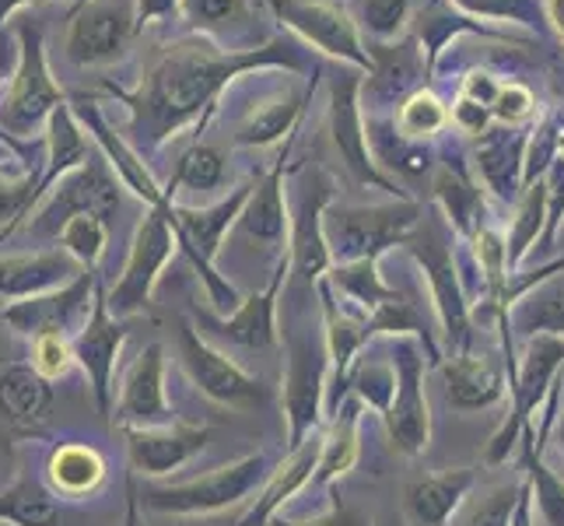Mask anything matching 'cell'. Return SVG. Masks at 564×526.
<instances>
[{"label": "cell", "mask_w": 564, "mask_h": 526, "mask_svg": "<svg viewBox=\"0 0 564 526\" xmlns=\"http://www.w3.org/2000/svg\"><path fill=\"white\" fill-rule=\"evenodd\" d=\"M88 4V0H74V4H70V11H77V8H85Z\"/></svg>", "instance_id": "cell-61"}, {"label": "cell", "mask_w": 564, "mask_h": 526, "mask_svg": "<svg viewBox=\"0 0 564 526\" xmlns=\"http://www.w3.org/2000/svg\"><path fill=\"white\" fill-rule=\"evenodd\" d=\"M225 154L204 141H193L183 154L172 175L165 180V197L176 201V193L197 190V193H214L225 186Z\"/></svg>", "instance_id": "cell-41"}, {"label": "cell", "mask_w": 564, "mask_h": 526, "mask_svg": "<svg viewBox=\"0 0 564 526\" xmlns=\"http://www.w3.org/2000/svg\"><path fill=\"white\" fill-rule=\"evenodd\" d=\"M109 421L120 432H151V428L176 425L180 415L169 400L165 389V344L151 341L138 351V358L120 379V394H116Z\"/></svg>", "instance_id": "cell-16"}, {"label": "cell", "mask_w": 564, "mask_h": 526, "mask_svg": "<svg viewBox=\"0 0 564 526\" xmlns=\"http://www.w3.org/2000/svg\"><path fill=\"white\" fill-rule=\"evenodd\" d=\"M0 523L8 526H61V505L50 484L18 474L14 484L0 492Z\"/></svg>", "instance_id": "cell-39"}, {"label": "cell", "mask_w": 564, "mask_h": 526, "mask_svg": "<svg viewBox=\"0 0 564 526\" xmlns=\"http://www.w3.org/2000/svg\"><path fill=\"white\" fill-rule=\"evenodd\" d=\"M435 207L453 225L459 243H470L488 218V201H484L480 183H474L470 172L453 162H445L435 175Z\"/></svg>", "instance_id": "cell-34"}, {"label": "cell", "mask_w": 564, "mask_h": 526, "mask_svg": "<svg viewBox=\"0 0 564 526\" xmlns=\"http://www.w3.org/2000/svg\"><path fill=\"white\" fill-rule=\"evenodd\" d=\"M284 344V379H281V411L288 450L323 432L326 425V389H329V347L323 316L288 313L281 326Z\"/></svg>", "instance_id": "cell-3"}, {"label": "cell", "mask_w": 564, "mask_h": 526, "mask_svg": "<svg viewBox=\"0 0 564 526\" xmlns=\"http://www.w3.org/2000/svg\"><path fill=\"white\" fill-rule=\"evenodd\" d=\"M547 4V18H551V29L561 35V43H564V0H543Z\"/></svg>", "instance_id": "cell-60"}, {"label": "cell", "mask_w": 564, "mask_h": 526, "mask_svg": "<svg viewBox=\"0 0 564 526\" xmlns=\"http://www.w3.org/2000/svg\"><path fill=\"white\" fill-rule=\"evenodd\" d=\"M347 394L361 400V407L376 411L379 418L389 411V400L397 394V368L393 358H389V344H386V358H368V351H361V358L351 368V379H347Z\"/></svg>", "instance_id": "cell-42"}, {"label": "cell", "mask_w": 564, "mask_h": 526, "mask_svg": "<svg viewBox=\"0 0 564 526\" xmlns=\"http://www.w3.org/2000/svg\"><path fill=\"white\" fill-rule=\"evenodd\" d=\"M29 365L35 368L39 376L46 383L64 379L70 368L77 365L74 358V337H61V334H50V337H35L32 341V355Z\"/></svg>", "instance_id": "cell-48"}, {"label": "cell", "mask_w": 564, "mask_h": 526, "mask_svg": "<svg viewBox=\"0 0 564 526\" xmlns=\"http://www.w3.org/2000/svg\"><path fill=\"white\" fill-rule=\"evenodd\" d=\"M561 144H564V112L554 109L543 120L530 127V141H527V186L540 183L543 175L551 172V165L561 159Z\"/></svg>", "instance_id": "cell-46"}, {"label": "cell", "mask_w": 564, "mask_h": 526, "mask_svg": "<svg viewBox=\"0 0 564 526\" xmlns=\"http://www.w3.org/2000/svg\"><path fill=\"white\" fill-rule=\"evenodd\" d=\"M533 112H536L533 92L527 85H519V82L501 85L498 99L491 106L495 124H501V127H530L533 124Z\"/></svg>", "instance_id": "cell-50"}, {"label": "cell", "mask_w": 564, "mask_h": 526, "mask_svg": "<svg viewBox=\"0 0 564 526\" xmlns=\"http://www.w3.org/2000/svg\"><path fill=\"white\" fill-rule=\"evenodd\" d=\"M519 489H522V481L495 484V489L484 495L470 513H466L463 526H512L516 505H519Z\"/></svg>", "instance_id": "cell-49"}, {"label": "cell", "mask_w": 564, "mask_h": 526, "mask_svg": "<svg viewBox=\"0 0 564 526\" xmlns=\"http://www.w3.org/2000/svg\"><path fill=\"white\" fill-rule=\"evenodd\" d=\"M18 64L11 82L0 88V133L32 151V141L43 138L50 116L67 103V92L56 85L46 61V35L35 18L14 25Z\"/></svg>", "instance_id": "cell-4"}, {"label": "cell", "mask_w": 564, "mask_h": 526, "mask_svg": "<svg viewBox=\"0 0 564 526\" xmlns=\"http://www.w3.org/2000/svg\"><path fill=\"white\" fill-rule=\"evenodd\" d=\"M453 4L477 18V22H505V25H522L533 32H547L551 18L543 0H453Z\"/></svg>", "instance_id": "cell-44"}, {"label": "cell", "mask_w": 564, "mask_h": 526, "mask_svg": "<svg viewBox=\"0 0 564 526\" xmlns=\"http://www.w3.org/2000/svg\"><path fill=\"white\" fill-rule=\"evenodd\" d=\"M543 228H547V183L540 180L522 190L516 214H512V225L505 232V243H509V275L522 270L533 246L543 243Z\"/></svg>", "instance_id": "cell-40"}, {"label": "cell", "mask_w": 564, "mask_h": 526, "mask_svg": "<svg viewBox=\"0 0 564 526\" xmlns=\"http://www.w3.org/2000/svg\"><path fill=\"white\" fill-rule=\"evenodd\" d=\"M329 204H334V175L326 169H313L299 186V201L291 211V275L313 291L334 267L323 232Z\"/></svg>", "instance_id": "cell-19"}, {"label": "cell", "mask_w": 564, "mask_h": 526, "mask_svg": "<svg viewBox=\"0 0 564 526\" xmlns=\"http://www.w3.org/2000/svg\"><path fill=\"white\" fill-rule=\"evenodd\" d=\"M449 116H453V127H456L459 133H470V138H480V133H488V130L495 127L491 109H488V106H480V103H474V99H466V95H456V103H453Z\"/></svg>", "instance_id": "cell-53"}, {"label": "cell", "mask_w": 564, "mask_h": 526, "mask_svg": "<svg viewBox=\"0 0 564 526\" xmlns=\"http://www.w3.org/2000/svg\"><path fill=\"white\" fill-rule=\"evenodd\" d=\"M99 270H82L70 285L46 291V296H35L25 302H8L0 309V320H4L14 334H22L29 341L35 337H74L77 330L85 326L95 305V291H99Z\"/></svg>", "instance_id": "cell-17"}, {"label": "cell", "mask_w": 564, "mask_h": 526, "mask_svg": "<svg viewBox=\"0 0 564 526\" xmlns=\"http://www.w3.org/2000/svg\"><path fill=\"white\" fill-rule=\"evenodd\" d=\"M141 25L138 0H88L70 11L64 53L74 67H102L120 61Z\"/></svg>", "instance_id": "cell-15"}, {"label": "cell", "mask_w": 564, "mask_h": 526, "mask_svg": "<svg viewBox=\"0 0 564 526\" xmlns=\"http://www.w3.org/2000/svg\"><path fill=\"white\" fill-rule=\"evenodd\" d=\"M274 466L278 463H270V453L260 450V453H246L239 460H231L225 466H214V471L200 477L148 484V489H138L141 509L154 516H214V513L236 509V505L263 492V484L274 474Z\"/></svg>", "instance_id": "cell-6"}, {"label": "cell", "mask_w": 564, "mask_h": 526, "mask_svg": "<svg viewBox=\"0 0 564 526\" xmlns=\"http://www.w3.org/2000/svg\"><path fill=\"white\" fill-rule=\"evenodd\" d=\"M288 278H291V249L284 257H278L267 288L246 296L236 313L231 316L197 313L193 323H197V330L207 341H218V344H236V347H249V351L274 347L281 341V302H284Z\"/></svg>", "instance_id": "cell-14"}, {"label": "cell", "mask_w": 564, "mask_h": 526, "mask_svg": "<svg viewBox=\"0 0 564 526\" xmlns=\"http://www.w3.org/2000/svg\"><path fill=\"white\" fill-rule=\"evenodd\" d=\"M284 67V71H308L302 50L284 39H270L267 46L249 53H231L207 35H186L180 43L165 46L141 82L133 88H112V95L127 106V141L138 148L144 159L159 154L169 141H176L186 127L204 133L210 116L218 112L221 95L242 74Z\"/></svg>", "instance_id": "cell-1"}, {"label": "cell", "mask_w": 564, "mask_h": 526, "mask_svg": "<svg viewBox=\"0 0 564 526\" xmlns=\"http://www.w3.org/2000/svg\"><path fill=\"white\" fill-rule=\"evenodd\" d=\"M70 106H74V112H77V120H82V127L91 133L95 148H99V151L106 154V162L112 165L116 180L123 183V190H130L133 197L144 201L148 207H165V204H172V201L165 197V183H159V180L151 175L148 159H144V154H141L138 148H133L127 138H120V133L112 130V124L106 120L99 106L88 103V99H74Z\"/></svg>", "instance_id": "cell-22"}, {"label": "cell", "mask_w": 564, "mask_h": 526, "mask_svg": "<svg viewBox=\"0 0 564 526\" xmlns=\"http://www.w3.org/2000/svg\"><path fill=\"white\" fill-rule=\"evenodd\" d=\"M498 92H501V82L491 71H474L470 77H463V85H459V95H466V99H474V103L488 106V109L495 106Z\"/></svg>", "instance_id": "cell-55"}, {"label": "cell", "mask_w": 564, "mask_h": 526, "mask_svg": "<svg viewBox=\"0 0 564 526\" xmlns=\"http://www.w3.org/2000/svg\"><path fill=\"white\" fill-rule=\"evenodd\" d=\"M39 4H50V0H0V32H4L8 18H11L14 11H22V8H39ZM70 4H74V0H70Z\"/></svg>", "instance_id": "cell-59"}, {"label": "cell", "mask_w": 564, "mask_h": 526, "mask_svg": "<svg viewBox=\"0 0 564 526\" xmlns=\"http://www.w3.org/2000/svg\"><path fill=\"white\" fill-rule=\"evenodd\" d=\"M127 334H130L127 320H116L109 313L106 281L99 278L91 316L74 334V358L91 386L95 407H99V415H106V418L112 415V404H116V368H120V358H123Z\"/></svg>", "instance_id": "cell-18"}, {"label": "cell", "mask_w": 564, "mask_h": 526, "mask_svg": "<svg viewBox=\"0 0 564 526\" xmlns=\"http://www.w3.org/2000/svg\"><path fill=\"white\" fill-rule=\"evenodd\" d=\"M533 127V124H530ZM530 127H491L474 144V169L498 204H519L527 190V141Z\"/></svg>", "instance_id": "cell-21"}, {"label": "cell", "mask_w": 564, "mask_h": 526, "mask_svg": "<svg viewBox=\"0 0 564 526\" xmlns=\"http://www.w3.org/2000/svg\"><path fill=\"white\" fill-rule=\"evenodd\" d=\"M477 466H449V471L414 477L403 489L406 526H449L477 489Z\"/></svg>", "instance_id": "cell-24"}, {"label": "cell", "mask_w": 564, "mask_h": 526, "mask_svg": "<svg viewBox=\"0 0 564 526\" xmlns=\"http://www.w3.org/2000/svg\"><path fill=\"white\" fill-rule=\"evenodd\" d=\"M267 4L278 14V22H284V29L295 32L305 46L334 56L344 67H358L365 74L376 71L358 22L340 4H329V0H267Z\"/></svg>", "instance_id": "cell-12"}, {"label": "cell", "mask_w": 564, "mask_h": 526, "mask_svg": "<svg viewBox=\"0 0 564 526\" xmlns=\"http://www.w3.org/2000/svg\"><path fill=\"white\" fill-rule=\"evenodd\" d=\"M449 124H453L449 106H445L432 88L411 92L397 109V127L411 141H421V144H432L438 133L449 130Z\"/></svg>", "instance_id": "cell-43"}, {"label": "cell", "mask_w": 564, "mask_h": 526, "mask_svg": "<svg viewBox=\"0 0 564 526\" xmlns=\"http://www.w3.org/2000/svg\"><path fill=\"white\" fill-rule=\"evenodd\" d=\"M326 281L340 296V302H347L365 316H372L379 305L400 299V291L393 285H386V278L379 275V260L334 264V267H329Z\"/></svg>", "instance_id": "cell-37"}, {"label": "cell", "mask_w": 564, "mask_h": 526, "mask_svg": "<svg viewBox=\"0 0 564 526\" xmlns=\"http://www.w3.org/2000/svg\"><path fill=\"white\" fill-rule=\"evenodd\" d=\"M319 450H323V432H316L313 439H305L302 446H295V450H288L284 460L274 466V474L267 477L257 502L249 505V513L242 516L239 526H270V519H274L291 498L313 484Z\"/></svg>", "instance_id": "cell-30"}, {"label": "cell", "mask_w": 564, "mask_h": 526, "mask_svg": "<svg viewBox=\"0 0 564 526\" xmlns=\"http://www.w3.org/2000/svg\"><path fill=\"white\" fill-rule=\"evenodd\" d=\"M43 144H46V165H43V172H39V183H35V207L50 197V190L61 183L64 175H70L74 169H82L91 154L99 151L91 141V133L82 127V120H77L70 99L50 116Z\"/></svg>", "instance_id": "cell-28"}, {"label": "cell", "mask_w": 564, "mask_h": 526, "mask_svg": "<svg viewBox=\"0 0 564 526\" xmlns=\"http://www.w3.org/2000/svg\"><path fill=\"white\" fill-rule=\"evenodd\" d=\"M424 218V204L386 201V204H329L323 232L334 264L382 260L393 246H403L406 236Z\"/></svg>", "instance_id": "cell-7"}, {"label": "cell", "mask_w": 564, "mask_h": 526, "mask_svg": "<svg viewBox=\"0 0 564 526\" xmlns=\"http://www.w3.org/2000/svg\"><path fill=\"white\" fill-rule=\"evenodd\" d=\"M270 526H376L372 516H365L361 509H355V505H347L334 495V502H329V509L313 516V519H288V516H274L270 519Z\"/></svg>", "instance_id": "cell-51"}, {"label": "cell", "mask_w": 564, "mask_h": 526, "mask_svg": "<svg viewBox=\"0 0 564 526\" xmlns=\"http://www.w3.org/2000/svg\"><path fill=\"white\" fill-rule=\"evenodd\" d=\"M540 432H547V439L554 442L557 457L564 460V376L557 379V386H554V394L547 397V404H543Z\"/></svg>", "instance_id": "cell-54"}, {"label": "cell", "mask_w": 564, "mask_h": 526, "mask_svg": "<svg viewBox=\"0 0 564 526\" xmlns=\"http://www.w3.org/2000/svg\"><path fill=\"white\" fill-rule=\"evenodd\" d=\"M505 365H509L512 394L509 415L495 428V436L484 446V466H501L522 446V436L533 428V415L543 411V404L554 394L557 379L564 376V341L561 337H530L522 341V355L516 358V344L505 347Z\"/></svg>", "instance_id": "cell-5"}, {"label": "cell", "mask_w": 564, "mask_h": 526, "mask_svg": "<svg viewBox=\"0 0 564 526\" xmlns=\"http://www.w3.org/2000/svg\"><path fill=\"white\" fill-rule=\"evenodd\" d=\"M361 400L347 397L340 404V411L326 421L323 432V450H319V463L308 489H334L340 477H347L355 471V463L361 457Z\"/></svg>", "instance_id": "cell-32"}, {"label": "cell", "mask_w": 564, "mask_h": 526, "mask_svg": "<svg viewBox=\"0 0 564 526\" xmlns=\"http://www.w3.org/2000/svg\"><path fill=\"white\" fill-rule=\"evenodd\" d=\"M512 526H536V509H533V489H530L527 474H522V489H519V505H516Z\"/></svg>", "instance_id": "cell-58"}, {"label": "cell", "mask_w": 564, "mask_h": 526, "mask_svg": "<svg viewBox=\"0 0 564 526\" xmlns=\"http://www.w3.org/2000/svg\"><path fill=\"white\" fill-rule=\"evenodd\" d=\"M14 64H18V43H14V32L8 35V32H0V88H4L8 82H11V74H14ZM0 141H8L4 133H0ZM11 144V141H8ZM11 148H18V144H11ZM25 154V159L32 162V151H25V148H18Z\"/></svg>", "instance_id": "cell-56"}, {"label": "cell", "mask_w": 564, "mask_h": 526, "mask_svg": "<svg viewBox=\"0 0 564 526\" xmlns=\"http://www.w3.org/2000/svg\"><path fill=\"white\" fill-rule=\"evenodd\" d=\"M417 43L424 46V61L427 71H435L442 50L453 43L456 35L463 32H480V35H495V29H488L477 18L463 14L453 0H427V4L417 11Z\"/></svg>", "instance_id": "cell-38"}, {"label": "cell", "mask_w": 564, "mask_h": 526, "mask_svg": "<svg viewBox=\"0 0 564 526\" xmlns=\"http://www.w3.org/2000/svg\"><path fill=\"white\" fill-rule=\"evenodd\" d=\"M53 411V383L29 362L0 368V421L22 436H43Z\"/></svg>", "instance_id": "cell-27"}, {"label": "cell", "mask_w": 564, "mask_h": 526, "mask_svg": "<svg viewBox=\"0 0 564 526\" xmlns=\"http://www.w3.org/2000/svg\"><path fill=\"white\" fill-rule=\"evenodd\" d=\"M547 183V228H543V249H551L557 243V232L564 225V159L551 165V172L543 175Z\"/></svg>", "instance_id": "cell-52"}, {"label": "cell", "mask_w": 564, "mask_h": 526, "mask_svg": "<svg viewBox=\"0 0 564 526\" xmlns=\"http://www.w3.org/2000/svg\"><path fill=\"white\" fill-rule=\"evenodd\" d=\"M106 457L88 442H64L46 460V484L56 498H88L106 481Z\"/></svg>", "instance_id": "cell-33"}, {"label": "cell", "mask_w": 564, "mask_h": 526, "mask_svg": "<svg viewBox=\"0 0 564 526\" xmlns=\"http://www.w3.org/2000/svg\"><path fill=\"white\" fill-rule=\"evenodd\" d=\"M397 368V394L382 415L386 436L403 457H424L432 446V404H427V347L421 337H386Z\"/></svg>", "instance_id": "cell-9"}, {"label": "cell", "mask_w": 564, "mask_h": 526, "mask_svg": "<svg viewBox=\"0 0 564 526\" xmlns=\"http://www.w3.org/2000/svg\"><path fill=\"white\" fill-rule=\"evenodd\" d=\"M456 246L459 236L438 207H424V218L403 243V249L411 253L427 281V296H432L445 347H449V355H466L474 341V299L470 288H466Z\"/></svg>", "instance_id": "cell-2"}, {"label": "cell", "mask_w": 564, "mask_h": 526, "mask_svg": "<svg viewBox=\"0 0 564 526\" xmlns=\"http://www.w3.org/2000/svg\"><path fill=\"white\" fill-rule=\"evenodd\" d=\"M288 148H284L281 159L274 162V169L257 180V186H252V197H249L242 218L236 225L239 236L260 243V246H270V249H278V253L291 249V207H288V190H284Z\"/></svg>", "instance_id": "cell-25"}, {"label": "cell", "mask_w": 564, "mask_h": 526, "mask_svg": "<svg viewBox=\"0 0 564 526\" xmlns=\"http://www.w3.org/2000/svg\"><path fill=\"white\" fill-rule=\"evenodd\" d=\"M180 18L193 29V35H207L210 43L231 53H249L270 43L252 32L249 0H180Z\"/></svg>", "instance_id": "cell-29"}, {"label": "cell", "mask_w": 564, "mask_h": 526, "mask_svg": "<svg viewBox=\"0 0 564 526\" xmlns=\"http://www.w3.org/2000/svg\"><path fill=\"white\" fill-rule=\"evenodd\" d=\"M365 71L340 67V74L329 82V138H334L344 169L355 175L361 186L382 190L393 201H411V193L393 180L372 154L368 144V116H365Z\"/></svg>", "instance_id": "cell-10"}, {"label": "cell", "mask_w": 564, "mask_h": 526, "mask_svg": "<svg viewBox=\"0 0 564 526\" xmlns=\"http://www.w3.org/2000/svg\"><path fill=\"white\" fill-rule=\"evenodd\" d=\"M522 466H527V481L533 489V509L543 526H564V474H557L547 463V436L530 428L522 436Z\"/></svg>", "instance_id": "cell-36"}, {"label": "cell", "mask_w": 564, "mask_h": 526, "mask_svg": "<svg viewBox=\"0 0 564 526\" xmlns=\"http://www.w3.org/2000/svg\"><path fill=\"white\" fill-rule=\"evenodd\" d=\"M67 249H39V253H22V257H0V299L4 302H25L35 296H46L70 285L82 275Z\"/></svg>", "instance_id": "cell-26"}, {"label": "cell", "mask_w": 564, "mask_h": 526, "mask_svg": "<svg viewBox=\"0 0 564 526\" xmlns=\"http://www.w3.org/2000/svg\"><path fill=\"white\" fill-rule=\"evenodd\" d=\"M120 526H144V509H141V495H138V474H127V509Z\"/></svg>", "instance_id": "cell-57"}, {"label": "cell", "mask_w": 564, "mask_h": 526, "mask_svg": "<svg viewBox=\"0 0 564 526\" xmlns=\"http://www.w3.org/2000/svg\"><path fill=\"white\" fill-rule=\"evenodd\" d=\"M316 82L308 85V92H291L281 88L267 99L252 103V109L242 116V124L236 127V144L239 148H270L281 138H295V127L305 112L308 95H313Z\"/></svg>", "instance_id": "cell-31"}, {"label": "cell", "mask_w": 564, "mask_h": 526, "mask_svg": "<svg viewBox=\"0 0 564 526\" xmlns=\"http://www.w3.org/2000/svg\"><path fill=\"white\" fill-rule=\"evenodd\" d=\"M169 211H172V204L148 207V214L138 222V228H133L120 278L106 285V302L116 320H130V316L148 313L165 267L180 253V236H176V225H172Z\"/></svg>", "instance_id": "cell-8"}, {"label": "cell", "mask_w": 564, "mask_h": 526, "mask_svg": "<svg viewBox=\"0 0 564 526\" xmlns=\"http://www.w3.org/2000/svg\"><path fill=\"white\" fill-rule=\"evenodd\" d=\"M127 436V457L130 471L148 481H165L189 460H197L207 450L210 428L176 421L169 428H151V432H123Z\"/></svg>", "instance_id": "cell-20"}, {"label": "cell", "mask_w": 564, "mask_h": 526, "mask_svg": "<svg viewBox=\"0 0 564 526\" xmlns=\"http://www.w3.org/2000/svg\"><path fill=\"white\" fill-rule=\"evenodd\" d=\"M414 18V0H361V29L372 43H397Z\"/></svg>", "instance_id": "cell-47"}, {"label": "cell", "mask_w": 564, "mask_h": 526, "mask_svg": "<svg viewBox=\"0 0 564 526\" xmlns=\"http://www.w3.org/2000/svg\"><path fill=\"white\" fill-rule=\"evenodd\" d=\"M438 373L445 383V397L463 415L491 411V407H498L512 394L509 365L495 355H474V351H466V355H445Z\"/></svg>", "instance_id": "cell-23"}, {"label": "cell", "mask_w": 564, "mask_h": 526, "mask_svg": "<svg viewBox=\"0 0 564 526\" xmlns=\"http://www.w3.org/2000/svg\"><path fill=\"white\" fill-rule=\"evenodd\" d=\"M176 347H180V362L186 368L189 383L197 386L207 400L221 407H257L267 400L263 379L246 373L236 358L225 355L214 341H207L193 320L180 323Z\"/></svg>", "instance_id": "cell-13"}, {"label": "cell", "mask_w": 564, "mask_h": 526, "mask_svg": "<svg viewBox=\"0 0 564 526\" xmlns=\"http://www.w3.org/2000/svg\"><path fill=\"white\" fill-rule=\"evenodd\" d=\"M498 323L512 326V337L530 341V337H561L564 341V278H551L527 291L509 316H501Z\"/></svg>", "instance_id": "cell-35"}, {"label": "cell", "mask_w": 564, "mask_h": 526, "mask_svg": "<svg viewBox=\"0 0 564 526\" xmlns=\"http://www.w3.org/2000/svg\"><path fill=\"white\" fill-rule=\"evenodd\" d=\"M120 197L123 183L116 180L106 154L95 151L82 169H74L50 190V197L35 207L25 228L35 239H61V228L70 218H77V214H95V218L112 225L116 211H120Z\"/></svg>", "instance_id": "cell-11"}, {"label": "cell", "mask_w": 564, "mask_h": 526, "mask_svg": "<svg viewBox=\"0 0 564 526\" xmlns=\"http://www.w3.org/2000/svg\"><path fill=\"white\" fill-rule=\"evenodd\" d=\"M61 249H67L70 257L82 264L85 270H99L106 246H109V222L95 218V214H77L61 228Z\"/></svg>", "instance_id": "cell-45"}, {"label": "cell", "mask_w": 564, "mask_h": 526, "mask_svg": "<svg viewBox=\"0 0 564 526\" xmlns=\"http://www.w3.org/2000/svg\"><path fill=\"white\" fill-rule=\"evenodd\" d=\"M561 159H564V144H561Z\"/></svg>", "instance_id": "cell-62"}]
</instances>
